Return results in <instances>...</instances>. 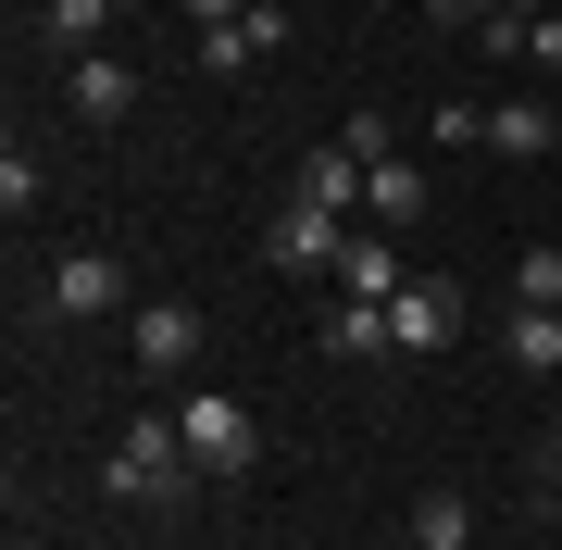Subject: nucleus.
Returning a JSON list of instances; mask_svg holds the SVG:
<instances>
[{
    "instance_id": "1",
    "label": "nucleus",
    "mask_w": 562,
    "mask_h": 550,
    "mask_svg": "<svg viewBox=\"0 0 562 550\" xmlns=\"http://www.w3.org/2000/svg\"><path fill=\"white\" fill-rule=\"evenodd\" d=\"M188 489H201V463H188V426H176V413H125V438H113V501L176 513Z\"/></svg>"
},
{
    "instance_id": "2",
    "label": "nucleus",
    "mask_w": 562,
    "mask_h": 550,
    "mask_svg": "<svg viewBox=\"0 0 562 550\" xmlns=\"http://www.w3.org/2000/svg\"><path fill=\"white\" fill-rule=\"evenodd\" d=\"M176 426H188V463H201V475H250V463H262L250 401H225V388H188V401H176Z\"/></svg>"
},
{
    "instance_id": "3",
    "label": "nucleus",
    "mask_w": 562,
    "mask_h": 550,
    "mask_svg": "<svg viewBox=\"0 0 562 550\" xmlns=\"http://www.w3.org/2000/svg\"><path fill=\"white\" fill-rule=\"evenodd\" d=\"M201 350H213L201 301H138V313H125V363H138V375H201Z\"/></svg>"
},
{
    "instance_id": "4",
    "label": "nucleus",
    "mask_w": 562,
    "mask_h": 550,
    "mask_svg": "<svg viewBox=\"0 0 562 550\" xmlns=\"http://www.w3.org/2000/svg\"><path fill=\"white\" fill-rule=\"evenodd\" d=\"M38 313H63V326H101V313H125V263H113V250H63V263L38 276Z\"/></svg>"
},
{
    "instance_id": "5",
    "label": "nucleus",
    "mask_w": 562,
    "mask_h": 550,
    "mask_svg": "<svg viewBox=\"0 0 562 550\" xmlns=\"http://www.w3.org/2000/svg\"><path fill=\"white\" fill-rule=\"evenodd\" d=\"M325 276H338V301H401V288H413V263H401V238H387V225H338Z\"/></svg>"
},
{
    "instance_id": "6",
    "label": "nucleus",
    "mask_w": 562,
    "mask_h": 550,
    "mask_svg": "<svg viewBox=\"0 0 562 550\" xmlns=\"http://www.w3.org/2000/svg\"><path fill=\"white\" fill-rule=\"evenodd\" d=\"M387 338H401V350H450L462 338V288L450 276H413L401 301H387Z\"/></svg>"
},
{
    "instance_id": "7",
    "label": "nucleus",
    "mask_w": 562,
    "mask_h": 550,
    "mask_svg": "<svg viewBox=\"0 0 562 550\" xmlns=\"http://www.w3.org/2000/svg\"><path fill=\"white\" fill-rule=\"evenodd\" d=\"M63 101H76V125H125L138 113V63H113V50L63 63Z\"/></svg>"
},
{
    "instance_id": "8",
    "label": "nucleus",
    "mask_w": 562,
    "mask_h": 550,
    "mask_svg": "<svg viewBox=\"0 0 562 550\" xmlns=\"http://www.w3.org/2000/svg\"><path fill=\"white\" fill-rule=\"evenodd\" d=\"M288 201H301V213H338V225H362V164H350V150H338V138H325V150H313V164H301V176H288Z\"/></svg>"
},
{
    "instance_id": "9",
    "label": "nucleus",
    "mask_w": 562,
    "mask_h": 550,
    "mask_svg": "<svg viewBox=\"0 0 562 550\" xmlns=\"http://www.w3.org/2000/svg\"><path fill=\"white\" fill-rule=\"evenodd\" d=\"M413 213H425V164H413V150H387V164H362V225H387V238H401Z\"/></svg>"
},
{
    "instance_id": "10",
    "label": "nucleus",
    "mask_w": 562,
    "mask_h": 550,
    "mask_svg": "<svg viewBox=\"0 0 562 550\" xmlns=\"http://www.w3.org/2000/svg\"><path fill=\"white\" fill-rule=\"evenodd\" d=\"M487 150H513V164H550V150H562V113H550V101H501V113H487Z\"/></svg>"
},
{
    "instance_id": "11",
    "label": "nucleus",
    "mask_w": 562,
    "mask_h": 550,
    "mask_svg": "<svg viewBox=\"0 0 562 550\" xmlns=\"http://www.w3.org/2000/svg\"><path fill=\"white\" fill-rule=\"evenodd\" d=\"M325 350H338V363H387V350H401L387 338V301H338L325 313Z\"/></svg>"
},
{
    "instance_id": "12",
    "label": "nucleus",
    "mask_w": 562,
    "mask_h": 550,
    "mask_svg": "<svg viewBox=\"0 0 562 550\" xmlns=\"http://www.w3.org/2000/svg\"><path fill=\"white\" fill-rule=\"evenodd\" d=\"M101 25H113V0H38V38H50L63 63H88V50H101Z\"/></svg>"
},
{
    "instance_id": "13",
    "label": "nucleus",
    "mask_w": 562,
    "mask_h": 550,
    "mask_svg": "<svg viewBox=\"0 0 562 550\" xmlns=\"http://www.w3.org/2000/svg\"><path fill=\"white\" fill-rule=\"evenodd\" d=\"M401 538H425V550H475V501H462V489H425Z\"/></svg>"
},
{
    "instance_id": "14",
    "label": "nucleus",
    "mask_w": 562,
    "mask_h": 550,
    "mask_svg": "<svg viewBox=\"0 0 562 550\" xmlns=\"http://www.w3.org/2000/svg\"><path fill=\"white\" fill-rule=\"evenodd\" d=\"M262 250H276V263H301V276H313L325 250H338V213H301V201H288V213H276V238H262Z\"/></svg>"
},
{
    "instance_id": "15",
    "label": "nucleus",
    "mask_w": 562,
    "mask_h": 550,
    "mask_svg": "<svg viewBox=\"0 0 562 550\" xmlns=\"http://www.w3.org/2000/svg\"><path fill=\"white\" fill-rule=\"evenodd\" d=\"M513 363H525V375L562 363V313H550V301H513Z\"/></svg>"
},
{
    "instance_id": "16",
    "label": "nucleus",
    "mask_w": 562,
    "mask_h": 550,
    "mask_svg": "<svg viewBox=\"0 0 562 550\" xmlns=\"http://www.w3.org/2000/svg\"><path fill=\"white\" fill-rule=\"evenodd\" d=\"M38 201H50V176H38V150L13 138V150H0V225H25Z\"/></svg>"
},
{
    "instance_id": "17",
    "label": "nucleus",
    "mask_w": 562,
    "mask_h": 550,
    "mask_svg": "<svg viewBox=\"0 0 562 550\" xmlns=\"http://www.w3.org/2000/svg\"><path fill=\"white\" fill-rule=\"evenodd\" d=\"M262 63V38H250V13L238 25H201V76H250Z\"/></svg>"
},
{
    "instance_id": "18",
    "label": "nucleus",
    "mask_w": 562,
    "mask_h": 550,
    "mask_svg": "<svg viewBox=\"0 0 562 550\" xmlns=\"http://www.w3.org/2000/svg\"><path fill=\"white\" fill-rule=\"evenodd\" d=\"M338 150H350V164H387V150H401V125H387V113H350Z\"/></svg>"
},
{
    "instance_id": "19",
    "label": "nucleus",
    "mask_w": 562,
    "mask_h": 550,
    "mask_svg": "<svg viewBox=\"0 0 562 550\" xmlns=\"http://www.w3.org/2000/svg\"><path fill=\"white\" fill-rule=\"evenodd\" d=\"M438 150H487V101H438Z\"/></svg>"
},
{
    "instance_id": "20",
    "label": "nucleus",
    "mask_w": 562,
    "mask_h": 550,
    "mask_svg": "<svg viewBox=\"0 0 562 550\" xmlns=\"http://www.w3.org/2000/svg\"><path fill=\"white\" fill-rule=\"evenodd\" d=\"M513 301H562V250H525V263H513Z\"/></svg>"
},
{
    "instance_id": "21",
    "label": "nucleus",
    "mask_w": 562,
    "mask_h": 550,
    "mask_svg": "<svg viewBox=\"0 0 562 550\" xmlns=\"http://www.w3.org/2000/svg\"><path fill=\"white\" fill-rule=\"evenodd\" d=\"M525 63H550V76H562V13H538V25H525Z\"/></svg>"
},
{
    "instance_id": "22",
    "label": "nucleus",
    "mask_w": 562,
    "mask_h": 550,
    "mask_svg": "<svg viewBox=\"0 0 562 550\" xmlns=\"http://www.w3.org/2000/svg\"><path fill=\"white\" fill-rule=\"evenodd\" d=\"M176 13H188V25H238L250 0H176Z\"/></svg>"
},
{
    "instance_id": "23",
    "label": "nucleus",
    "mask_w": 562,
    "mask_h": 550,
    "mask_svg": "<svg viewBox=\"0 0 562 550\" xmlns=\"http://www.w3.org/2000/svg\"><path fill=\"white\" fill-rule=\"evenodd\" d=\"M487 13H501V0H438V25H487Z\"/></svg>"
},
{
    "instance_id": "24",
    "label": "nucleus",
    "mask_w": 562,
    "mask_h": 550,
    "mask_svg": "<svg viewBox=\"0 0 562 550\" xmlns=\"http://www.w3.org/2000/svg\"><path fill=\"white\" fill-rule=\"evenodd\" d=\"M538 489H562V426H550V438H538Z\"/></svg>"
},
{
    "instance_id": "25",
    "label": "nucleus",
    "mask_w": 562,
    "mask_h": 550,
    "mask_svg": "<svg viewBox=\"0 0 562 550\" xmlns=\"http://www.w3.org/2000/svg\"><path fill=\"white\" fill-rule=\"evenodd\" d=\"M501 13H525V25H538V13H550V0H501Z\"/></svg>"
},
{
    "instance_id": "26",
    "label": "nucleus",
    "mask_w": 562,
    "mask_h": 550,
    "mask_svg": "<svg viewBox=\"0 0 562 550\" xmlns=\"http://www.w3.org/2000/svg\"><path fill=\"white\" fill-rule=\"evenodd\" d=\"M538 501H550V538H562V489H538Z\"/></svg>"
},
{
    "instance_id": "27",
    "label": "nucleus",
    "mask_w": 562,
    "mask_h": 550,
    "mask_svg": "<svg viewBox=\"0 0 562 550\" xmlns=\"http://www.w3.org/2000/svg\"><path fill=\"white\" fill-rule=\"evenodd\" d=\"M387 550H425V538H387Z\"/></svg>"
},
{
    "instance_id": "28",
    "label": "nucleus",
    "mask_w": 562,
    "mask_h": 550,
    "mask_svg": "<svg viewBox=\"0 0 562 550\" xmlns=\"http://www.w3.org/2000/svg\"><path fill=\"white\" fill-rule=\"evenodd\" d=\"M113 13H138V0H113Z\"/></svg>"
},
{
    "instance_id": "29",
    "label": "nucleus",
    "mask_w": 562,
    "mask_h": 550,
    "mask_svg": "<svg viewBox=\"0 0 562 550\" xmlns=\"http://www.w3.org/2000/svg\"><path fill=\"white\" fill-rule=\"evenodd\" d=\"M550 313H562V301H550Z\"/></svg>"
},
{
    "instance_id": "30",
    "label": "nucleus",
    "mask_w": 562,
    "mask_h": 550,
    "mask_svg": "<svg viewBox=\"0 0 562 550\" xmlns=\"http://www.w3.org/2000/svg\"><path fill=\"white\" fill-rule=\"evenodd\" d=\"M475 550H487V538H475Z\"/></svg>"
}]
</instances>
